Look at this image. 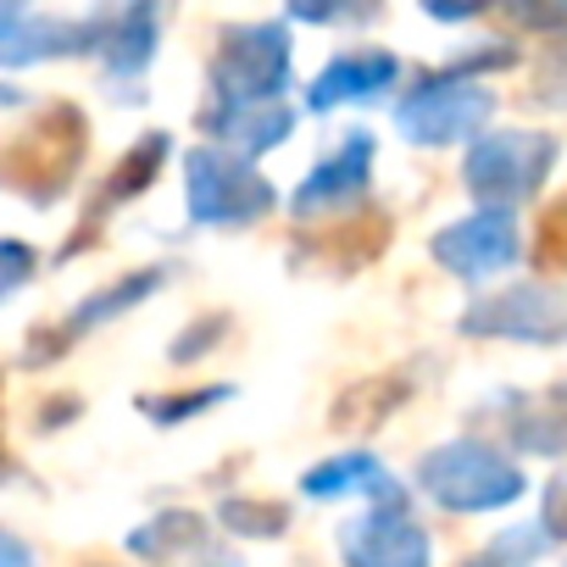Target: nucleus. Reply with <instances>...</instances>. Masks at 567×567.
I'll list each match as a JSON object with an SVG mask.
<instances>
[{
	"label": "nucleus",
	"instance_id": "obj_6",
	"mask_svg": "<svg viewBox=\"0 0 567 567\" xmlns=\"http://www.w3.org/2000/svg\"><path fill=\"white\" fill-rule=\"evenodd\" d=\"M539 256L545 261H556V267H567V200L545 217V234H539Z\"/></svg>",
	"mask_w": 567,
	"mask_h": 567
},
{
	"label": "nucleus",
	"instance_id": "obj_1",
	"mask_svg": "<svg viewBox=\"0 0 567 567\" xmlns=\"http://www.w3.org/2000/svg\"><path fill=\"white\" fill-rule=\"evenodd\" d=\"M423 478L429 489L445 501V506H462V512H484V506H506L517 489H523V473L484 451V445H451L440 456L423 462Z\"/></svg>",
	"mask_w": 567,
	"mask_h": 567
},
{
	"label": "nucleus",
	"instance_id": "obj_2",
	"mask_svg": "<svg viewBox=\"0 0 567 567\" xmlns=\"http://www.w3.org/2000/svg\"><path fill=\"white\" fill-rule=\"evenodd\" d=\"M556 162V140L545 134H489L473 156H467V184L495 200V206H512L523 195L539 189L545 167Z\"/></svg>",
	"mask_w": 567,
	"mask_h": 567
},
{
	"label": "nucleus",
	"instance_id": "obj_3",
	"mask_svg": "<svg viewBox=\"0 0 567 567\" xmlns=\"http://www.w3.org/2000/svg\"><path fill=\"white\" fill-rule=\"evenodd\" d=\"M467 329L473 334H512V340H556V334H567V296L550 290V284H523V290L484 301L467 318Z\"/></svg>",
	"mask_w": 567,
	"mask_h": 567
},
{
	"label": "nucleus",
	"instance_id": "obj_7",
	"mask_svg": "<svg viewBox=\"0 0 567 567\" xmlns=\"http://www.w3.org/2000/svg\"><path fill=\"white\" fill-rule=\"evenodd\" d=\"M545 517L567 534V484H556V495H550V506H545Z\"/></svg>",
	"mask_w": 567,
	"mask_h": 567
},
{
	"label": "nucleus",
	"instance_id": "obj_4",
	"mask_svg": "<svg viewBox=\"0 0 567 567\" xmlns=\"http://www.w3.org/2000/svg\"><path fill=\"white\" fill-rule=\"evenodd\" d=\"M517 250V228L512 217L489 212V217H467L456 223L451 234L434 239V256L451 267V272H489V267H506Z\"/></svg>",
	"mask_w": 567,
	"mask_h": 567
},
{
	"label": "nucleus",
	"instance_id": "obj_5",
	"mask_svg": "<svg viewBox=\"0 0 567 567\" xmlns=\"http://www.w3.org/2000/svg\"><path fill=\"white\" fill-rule=\"evenodd\" d=\"M489 117V95L473 90V84H451V90H429L406 106V128L412 140H456V134H473L478 123Z\"/></svg>",
	"mask_w": 567,
	"mask_h": 567
}]
</instances>
